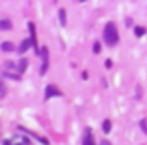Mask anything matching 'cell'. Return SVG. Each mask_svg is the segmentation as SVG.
<instances>
[{
  "label": "cell",
  "instance_id": "obj_1",
  "mask_svg": "<svg viewBox=\"0 0 147 145\" xmlns=\"http://www.w3.org/2000/svg\"><path fill=\"white\" fill-rule=\"evenodd\" d=\"M103 38H105V41H106L108 46H115V44L118 43V31H116V28H115L113 22H108V24L105 26Z\"/></svg>",
  "mask_w": 147,
  "mask_h": 145
},
{
  "label": "cell",
  "instance_id": "obj_2",
  "mask_svg": "<svg viewBox=\"0 0 147 145\" xmlns=\"http://www.w3.org/2000/svg\"><path fill=\"white\" fill-rule=\"evenodd\" d=\"M38 55L43 56V67H41V75H43V73L46 72V68H48V50H46V46H43Z\"/></svg>",
  "mask_w": 147,
  "mask_h": 145
},
{
  "label": "cell",
  "instance_id": "obj_3",
  "mask_svg": "<svg viewBox=\"0 0 147 145\" xmlns=\"http://www.w3.org/2000/svg\"><path fill=\"white\" fill-rule=\"evenodd\" d=\"M62 92L55 87V85H48L46 89H45V97L46 99H50V97H53V96H60Z\"/></svg>",
  "mask_w": 147,
  "mask_h": 145
},
{
  "label": "cell",
  "instance_id": "obj_4",
  "mask_svg": "<svg viewBox=\"0 0 147 145\" xmlns=\"http://www.w3.org/2000/svg\"><path fill=\"white\" fill-rule=\"evenodd\" d=\"M33 44V41L31 39H24L22 43H21V46H19V53H26L28 51V48Z\"/></svg>",
  "mask_w": 147,
  "mask_h": 145
},
{
  "label": "cell",
  "instance_id": "obj_5",
  "mask_svg": "<svg viewBox=\"0 0 147 145\" xmlns=\"http://www.w3.org/2000/svg\"><path fill=\"white\" fill-rule=\"evenodd\" d=\"M84 145H94V138H92V135L87 132L86 133V138H84Z\"/></svg>",
  "mask_w": 147,
  "mask_h": 145
},
{
  "label": "cell",
  "instance_id": "obj_6",
  "mask_svg": "<svg viewBox=\"0 0 147 145\" xmlns=\"http://www.w3.org/2000/svg\"><path fill=\"white\" fill-rule=\"evenodd\" d=\"M58 17H60V22H62V26H65V24H67V17H65V10H63V9H60V12H58Z\"/></svg>",
  "mask_w": 147,
  "mask_h": 145
},
{
  "label": "cell",
  "instance_id": "obj_7",
  "mask_svg": "<svg viewBox=\"0 0 147 145\" xmlns=\"http://www.w3.org/2000/svg\"><path fill=\"white\" fill-rule=\"evenodd\" d=\"M0 48H2L3 51H12V50H14V44H12V43H2Z\"/></svg>",
  "mask_w": 147,
  "mask_h": 145
},
{
  "label": "cell",
  "instance_id": "obj_8",
  "mask_svg": "<svg viewBox=\"0 0 147 145\" xmlns=\"http://www.w3.org/2000/svg\"><path fill=\"white\" fill-rule=\"evenodd\" d=\"M0 29H12V22L10 21H0Z\"/></svg>",
  "mask_w": 147,
  "mask_h": 145
},
{
  "label": "cell",
  "instance_id": "obj_9",
  "mask_svg": "<svg viewBox=\"0 0 147 145\" xmlns=\"http://www.w3.org/2000/svg\"><path fill=\"white\" fill-rule=\"evenodd\" d=\"M110 130H111V121L106 119V121L103 123V132H105V133H110Z\"/></svg>",
  "mask_w": 147,
  "mask_h": 145
},
{
  "label": "cell",
  "instance_id": "obj_10",
  "mask_svg": "<svg viewBox=\"0 0 147 145\" xmlns=\"http://www.w3.org/2000/svg\"><path fill=\"white\" fill-rule=\"evenodd\" d=\"M19 65H21V67H19V72H24V70H26V67H28V60H24V58H22Z\"/></svg>",
  "mask_w": 147,
  "mask_h": 145
},
{
  "label": "cell",
  "instance_id": "obj_11",
  "mask_svg": "<svg viewBox=\"0 0 147 145\" xmlns=\"http://www.w3.org/2000/svg\"><path fill=\"white\" fill-rule=\"evenodd\" d=\"M144 34H146L144 28H135V36H144Z\"/></svg>",
  "mask_w": 147,
  "mask_h": 145
},
{
  "label": "cell",
  "instance_id": "obj_12",
  "mask_svg": "<svg viewBox=\"0 0 147 145\" xmlns=\"http://www.w3.org/2000/svg\"><path fill=\"white\" fill-rule=\"evenodd\" d=\"M140 128L144 130V133L147 135V119H142V121H140Z\"/></svg>",
  "mask_w": 147,
  "mask_h": 145
},
{
  "label": "cell",
  "instance_id": "obj_13",
  "mask_svg": "<svg viewBox=\"0 0 147 145\" xmlns=\"http://www.w3.org/2000/svg\"><path fill=\"white\" fill-rule=\"evenodd\" d=\"M92 50H94V53H99V43H96V44L92 46Z\"/></svg>",
  "mask_w": 147,
  "mask_h": 145
},
{
  "label": "cell",
  "instance_id": "obj_14",
  "mask_svg": "<svg viewBox=\"0 0 147 145\" xmlns=\"http://www.w3.org/2000/svg\"><path fill=\"white\" fill-rule=\"evenodd\" d=\"M101 145H111V144L108 142V140H103V142H101Z\"/></svg>",
  "mask_w": 147,
  "mask_h": 145
},
{
  "label": "cell",
  "instance_id": "obj_15",
  "mask_svg": "<svg viewBox=\"0 0 147 145\" xmlns=\"http://www.w3.org/2000/svg\"><path fill=\"white\" fill-rule=\"evenodd\" d=\"M3 145H10V142H3Z\"/></svg>",
  "mask_w": 147,
  "mask_h": 145
},
{
  "label": "cell",
  "instance_id": "obj_16",
  "mask_svg": "<svg viewBox=\"0 0 147 145\" xmlns=\"http://www.w3.org/2000/svg\"><path fill=\"white\" fill-rule=\"evenodd\" d=\"M80 2H84V0H80Z\"/></svg>",
  "mask_w": 147,
  "mask_h": 145
}]
</instances>
